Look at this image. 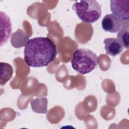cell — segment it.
Returning <instances> with one entry per match:
<instances>
[{
	"instance_id": "6da1fadb",
	"label": "cell",
	"mask_w": 129,
	"mask_h": 129,
	"mask_svg": "<svg viewBox=\"0 0 129 129\" xmlns=\"http://www.w3.org/2000/svg\"><path fill=\"white\" fill-rule=\"evenodd\" d=\"M56 46L50 38L37 37L29 39L25 45L24 60L31 67L47 66L55 58Z\"/></svg>"
},
{
	"instance_id": "7a4b0ae2",
	"label": "cell",
	"mask_w": 129,
	"mask_h": 129,
	"mask_svg": "<svg viewBox=\"0 0 129 129\" xmlns=\"http://www.w3.org/2000/svg\"><path fill=\"white\" fill-rule=\"evenodd\" d=\"M99 63L98 56L91 49L82 48L73 53L71 60L73 69L79 74H88L97 68Z\"/></svg>"
},
{
	"instance_id": "3957f363",
	"label": "cell",
	"mask_w": 129,
	"mask_h": 129,
	"mask_svg": "<svg viewBox=\"0 0 129 129\" xmlns=\"http://www.w3.org/2000/svg\"><path fill=\"white\" fill-rule=\"evenodd\" d=\"M72 9L82 22L87 23L96 22L102 14L101 5L95 0L76 1L72 6Z\"/></svg>"
},
{
	"instance_id": "277c9868",
	"label": "cell",
	"mask_w": 129,
	"mask_h": 129,
	"mask_svg": "<svg viewBox=\"0 0 129 129\" xmlns=\"http://www.w3.org/2000/svg\"><path fill=\"white\" fill-rule=\"evenodd\" d=\"M110 11L120 20H128L129 18V0H111Z\"/></svg>"
},
{
	"instance_id": "5b68a950",
	"label": "cell",
	"mask_w": 129,
	"mask_h": 129,
	"mask_svg": "<svg viewBox=\"0 0 129 129\" xmlns=\"http://www.w3.org/2000/svg\"><path fill=\"white\" fill-rule=\"evenodd\" d=\"M103 29L110 33H117L121 28V20L112 14L106 15L101 22Z\"/></svg>"
},
{
	"instance_id": "8992f818",
	"label": "cell",
	"mask_w": 129,
	"mask_h": 129,
	"mask_svg": "<svg viewBox=\"0 0 129 129\" xmlns=\"http://www.w3.org/2000/svg\"><path fill=\"white\" fill-rule=\"evenodd\" d=\"M103 43L106 54L114 57L119 54L124 49L121 43L115 38H105Z\"/></svg>"
},
{
	"instance_id": "52a82bcc",
	"label": "cell",
	"mask_w": 129,
	"mask_h": 129,
	"mask_svg": "<svg viewBox=\"0 0 129 129\" xmlns=\"http://www.w3.org/2000/svg\"><path fill=\"white\" fill-rule=\"evenodd\" d=\"M1 46L7 42L12 31L11 21L10 17L3 12H1Z\"/></svg>"
},
{
	"instance_id": "ba28073f",
	"label": "cell",
	"mask_w": 129,
	"mask_h": 129,
	"mask_svg": "<svg viewBox=\"0 0 129 129\" xmlns=\"http://www.w3.org/2000/svg\"><path fill=\"white\" fill-rule=\"evenodd\" d=\"M33 111L37 113H46L47 111V99L46 97H38L31 102Z\"/></svg>"
},
{
	"instance_id": "9c48e42d",
	"label": "cell",
	"mask_w": 129,
	"mask_h": 129,
	"mask_svg": "<svg viewBox=\"0 0 129 129\" xmlns=\"http://www.w3.org/2000/svg\"><path fill=\"white\" fill-rule=\"evenodd\" d=\"M1 85H5L12 77L13 69L8 63L1 62Z\"/></svg>"
},
{
	"instance_id": "30bf717a",
	"label": "cell",
	"mask_w": 129,
	"mask_h": 129,
	"mask_svg": "<svg viewBox=\"0 0 129 129\" xmlns=\"http://www.w3.org/2000/svg\"><path fill=\"white\" fill-rule=\"evenodd\" d=\"M128 27L127 26L122 27L118 32L117 39L121 43L123 47L128 48Z\"/></svg>"
}]
</instances>
